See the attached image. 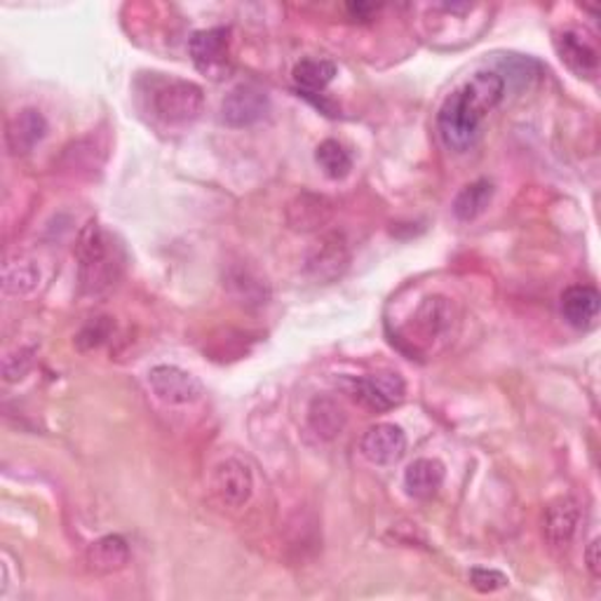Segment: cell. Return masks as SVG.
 Masks as SVG:
<instances>
[{"mask_svg":"<svg viewBox=\"0 0 601 601\" xmlns=\"http://www.w3.org/2000/svg\"><path fill=\"white\" fill-rule=\"evenodd\" d=\"M315 160L322 168L329 179H345L353 170V158L343 144L336 139H324L318 150H315Z\"/></svg>","mask_w":601,"mask_h":601,"instance_id":"obj_23","label":"cell"},{"mask_svg":"<svg viewBox=\"0 0 601 601\" xmlns=\"http://www.w3.org/2000/svg\"><path fill=\"white\" fill-rule=\"evenodd\" d=\"M601 296L590 284H574L562 294L564 320L576 329H590L599 318Z\"/></svg>","mask_w":601,"mask_h":601,"instance_id":"obj_16","label":"cell"},{"mask_svg":"<svg viewBox=\"0 0 601 601\" xmlns=\"http://www.w3.org/2000/svg\"><path fill=\"white\" fill-rule=\"evenodd\" d=\"M130 562V545L120 536H101L87 548V564L97 574H115Z\"/></svg>","mask_w":601,"mask_h":601,"instance_id":"obj_19","label":"cell"},{"mask_svg":"<svg viewBox=\"0 0 601 601\" xmlns=\"http://www.w3.org/2000/svg\"><path fill=\"white\" fill-rule=\"evenodd\" d=\"M188 52L193 64L205 75H212V78H221L229 69V54H231V34L229 28H203V32H195Z\"/></svg>","mask_w":601,"mask_h":601,"instance_id":"obj_7","label":"cell"},{"mask_svg":"<svg viewBox=\"0 0 601 601\" xmlns=\"http://www.w3.org/2000/svg\"><path fill=\"white\" fill-rule=\"evenodd\" d=\"M456 320L454 304L444 296H428L424 304L418 306L414 315V329L420 341L432 343L451 332V324Z\"/></svg>","mask_w":601,"mask_h":601,"instance_id":"obj_15","label":"cell"},{"mask_svg":"<svg viewBox=\"0 0 601 601\" xmlns=\"http://www.w3.org/2000/svg\"><path fill=\"white\" fill-rule=\"evenodd\" d=\"M446 470L438 458H418L404 473V489L420 501L432 499L444 485Z\"/></svg>","mask_w":601,"mask_h":601,"instance_id":"obj_17","label":"cell"},{"mask_svg":"<svg viewBox=\"0 0 601 601\" xmlns=\"http://www.w3.org/2000/svg\"><path fill=\"white\" fill-rule=\"evenodd\" d=\"M599 550H601L599 538H594L592 543L588 545V550H585V562H588V568H590V574H592L594 578L601 576V557H599Z\"/></svg>","mask_w":601,"mask_h":601,"instance_id":"obj_28","label":"cell"},{"mask_svg":"<svg viewBox=\"0 0 601 601\" xmlns=\"http://www.w3.org/2000/svg\"><path fill=\"white\" fill-rule=\"evenodd\" d=\"M38 284V270L32 261L14 259L8 261L3 268V287L8 294L22 296L28 294Z\"/></svg>","mask_w":601,"mask_h":601,"instance_id":"obj_24","label":"cell"},{"mask_svg":"<svg viewBox=\"0 0 601 601\" xmlns=\"http://www.w3.org/2000/svg\"><path fill=\"white\" fill-rule=\"evenodd\" d=\"M212 491L229 507H243L249 503L254 479L247 465L237 458H225L212 470Z\"/></svg>","mask_w":601,"mask_h":601,"instance_id":"obj_9","label":"cell"},{"mask_svg":"<svg viewBox=\"0 0 601 601\" xmlns=\"http://www.w3.org/2000/svg\"><path fill=\"white\" fill-rule=\"evenodd\" d=\"M482 120H485V115L479 113L468 99H465L461 89H456L454 95L446 97V101L442 103V109L438 113V130H440V137L444 142V146L456 150V154L468 150L479 137Z\"/></svg>","mask_w":601,"mask_h":601,"instance_id":"obj_2","label":"cell"},{"mask_svg":"<svg viewBox=\"0 0 601 601\" xmlns=\"http://www.w3.org/2000/svg\"><path fill=\"white\" fill-rule=\"evenodd\" d=\"M75 254H78L81 261L78 273L83 294L101 296L115 287V282L120 280V270H123V261H120L109 233L97 221H89L81 231Z\"/></svg>","mask_w":601,"mask_h":601,"instance_id":"obj_1","label":"cell"},{"mask_svg":"<svg viewBox=\"0 0 601 601\" xmlns=\"http://www.w3.org/2000/svg\"><path fill=\"white\" fill-rule=\"evenodd\" d=\"M470 585L482 594L499 592L507 585V576L495 568H473L470 571Z\"/></svg>","mask_w":601,"mask_h":601,"instance_id":"obj_27","label":"cell"},{"mask_svg":"<svg viewBox=\"0 0 601 601\" xmlns=\"http://www.w3.org/2000/svg\"><path fill=\"white\" fill-rule=\"evenodd\" d=\"M225 284H229L231 294L240 300V304L252 308V306H266L268 304V284L254 275L249 268H233L229 278H225Z\"/></svg>","mask_w":601,"mask_h":601,"instance_id":"obj_21","label":"cell"},{"mask_svg":"<svg viewBox=\"0 0 601 601\" xmlns=\"http://www.w3.org/2000/svg\"><path fill=\"white\" fill-rule=\"evenodd\" d=\"M359 451H363V456L369 463L388 468V465H395L407 451V434L395 424H376L363 434Z\"/></svg>","mask_w":601,"mask_h":601,"instance_id":"obj_10","label":"cell"},{"mask_svg":"<svg viewBox=\"0 0 601 601\" xmlns=\"http://www.w3.org/2000/svg\"><path fill=\"white\" fill-rule=\"evenodd\" d=\"M268 109L270 99L266 95V89H261L259 85L243 83L233 87L221 101V123L235 130L252 127L266 118Z\"/></svg>","mask_w":601,"mask_h":601,"instance_id":"obj_5","label":"cell"},{"mask_svg":"<svg viewBox=\"0 0 601 601\" xmlns=\"http://www.w3.org/2000/svg\"><path fill=\"white\" fill-rule=\"evenodd\" d=\"M205 109V93L191 81H170L154 93V113L168 125H188Z\"/></svg>","mask_w":601,"mask_h":601,"instance_id":"obj_3","label":"cell"},{"mask_svg":"<svg viewBox=\"0 0 601 601\" xmlns=\"http://www.w3.org/2000/svg\"><path fill=\"white\" fill-rule=\"evenodd\" d=\"M290 229L296 233L320 231L334 217V203L318 193H300L287 205Z\"/></svg>","mask_w":601,"mask_h":601,"instance_id":"obj_12","label":"cell"},{"mask_svg":"<svg viewBox=\"0 0 601 601\" xmlns=\"http://www.w3.org/2000/svg\"><path fill=\"white\" fill-rule=\"evenodd\" d=\"M493 184L489 179H477V182L463 186L454 200V214L461 221H475L479 214L487 212L493 200Z\"/></svg>","mask_w":601,"mask_h":601,"instance_id":"obj_20","label":"cell"},{"mask_svg":"<svg viewBox=\"0 0 601 601\" xmlns=\"http://www.w3.org/2000/svg\"><path fill=\"white\" fill-rule=\"evenodd\" d=\"M351 266V247L348 240L341 233H327L315 243L306 257V270L312 280L334 282Z\"/></svg>","mask_w":601,"mask_h":601,"instance_id":"obj_6","label":"cell"},{"mask_svg":"<svg viewBox=\"0 0 601 601\" xmlns=\"http://www.w3.org/2000/svg\"><path fill=\"white\" fill-rule=\"evenodd\" d=\"M113 329H115V322H113V318H109V315H99V318L87 320L81 327V332L75 334V348L83 353L99 348V345H103L111 339Z\"/></svg>","mask_w":601,"mask_h":601,"instance_id":"obj_25","label":"cell"},{"mask_svg":"<svg viewBox=\"0 0 601 601\" xmlns=\"http://www.w3.org/2000/svg\"><path fill=\"white\" fill-rule=\"evenodd\" d=\"M554 48H557L562 62L580 78H594L599 73V52L585 34L574 32V28L562 32L554 38Z\"/></svg>","mask_w":601,"mask_h":601,"instance_id":"obj_13","label":"cell"},{"mask_svg":"<svg viewBox=\"0 0 601 601\" xmlns=\"http://www.w3.org/2000/svg\"><path fill=\"white\" fill-rule=\"evenodd\" d=\"M48 134V120L38 109H22L14 113L5 130V142L12 156H26L45 139Z\"/></svg>","mask_w":601,"mask_h":601,"instance_id":"obj_14","label":"cell"},{"mask_svg":"<svg viewBox=\"0 0 601 601\" xmlns=\"http://www.w3.org/2000/svg\"><path fill=\"white\" fill-rule=\"evenodd\" d=\"M336 66L327 59H304L294 66V83L306 97L320 95L322 89L334 81Z\"/></svg>","mask_w":601,"mask_h":601,"instance_id":"obj_22","label":"cell"},{"mask_svg":"<svg viewBox=\"0 0 601 601\" xmlns=\"http://www.w3.org/2000/svg\"><path fill=\"white\" fill-rule=\"evenodd\" d=\"M148 385L164 404H193L203 397V383L174 365H158L148 371Z\"/></svg>","mask_w":601,"mask_h":601,"instance_id":"obj_8","label":"cell"},{"mask_svg":"<svg viewBox=\"0 0 601 601\" xmlns=\"http://www.w3.org/2000/svg\"><path fill=\"white\" fill-rule=\"evenodd\" d=\"M580 507L574 499H554L543 513V536L554 550H566L578 531Z\"/></svg>","mask_w":601,"mask_h":601,"instance_id":"obj_11","label":"cell"},{"mask_svg":"<svg viewBox=\"0 0 601 601\" xmlns=\"http://www.w3.org/2000/svg\"><path fill=\"white\" fill-rule=\"evenodd\" d=\"M404 395H407V383L397 371H376L357 379L353 385L355 402L376 414L395 409Z\"/></svg>","mask_w":601,"mask_h":601,"instance_id":"obj_4","label":"cell"},{"mask_svg":"<svg viewBox=\"0 0 601 601\" xmlns=\"http://www.w3.org/2000/svg\"><path fill=\"white\" fill-rule=\"evenodd\" d=\"M36 359V348H17L12 351L5 359H3V376L8 383L22 381L24 376L32 371Z\"/></svg>","mask_w":601,"mask_h":601,"instance_id":"obj_26","label":"cell"},{"mask_svg":"<svg viewBox=\"0 0 601 601\" xmlns=\"http://www.w3.org/2000/svg\"><path fill=\"white\" fill-rule=\"evenodd\" d=\"M345 424H348V416H345V409L334 397L320 395L310 402L308 426L320 440H327V442L336 440L345 430Z\"/></svg>","mask_w":601,"mask_h":601,"instance_id":"obj_18","label":"cell"}]
</instances>
